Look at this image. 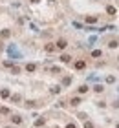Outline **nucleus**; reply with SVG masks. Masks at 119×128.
Masks as SVG:
<instances>
[{
	"label": "nucleus",
	"mask_w": 119,
	"mask_h": 128,
	"mask_svg": "<svg viewBox=\"0 0 119 128\" xmlns=\"http://www.w3.org/2000/svg\"><path fill=\"white\" fill-rule=\"evenodd\" d=\"M7 55H11L13 59H20V57H22V55L18 53V49H17L15 44H9V46H7Z\"/></svg>",
	"instance_id": "f257e3e1"
},
{
	"label": "nucleus",
	"mask_w": 119,
	"mask_h": 128,
	"mask_svg": "<svg viewBox=\"0 0 119 128\" xmlns=\"http://www.w3.org/2000/svg\"><path fill=\"white\" fill-rule=\"evenodd\" d=\"M84 66H86V62H84V61H77V62H75V68H77V70H83Z\"/></svg>",
	"instance_id": "f03ea898"
},
{
	"label": "nucleus",
	"mask_w": 119,
	"mask_h": 128,
	"mask_svg": "<svg viewBox=\"0 0 119 128\" xmlns=\"http://www.w3.org/2000/svg\"><path fill=\"white\" fill-rule=\"evenodd\" d=\"M70 61H71L70 55H61V62H70Z\"/></svg>",
	"instance_id": "7ed1b4c3"
},
{
	"label": "nucleus",
	"mask_w": 119,
	"mask_h": 128,
	"mask_svg": "<svg viewBox=\"0 0 119 128\" xmlns=\"http://www.w3.org/2000/svg\"><path fill=\"white\" fill-rule=\"evenodd\" d=\"M26 70H28V71H35V70H37V66L33 64V62H29L28 66H26Z\"/></svg>",
	"instance_id": "20e7f679"
},
{
	"label": "nucleus",
	"mask_w": 119,
	"mask_h": 128,
	"mask_svg": "<svg viewBox=\"0 0 119 128\" xmlns=\"http://www.w3.org/2000/svg\"><path fill=\"white\" fill-rule=\"evenodd\" d=\"M57 48H59V49H64V48H66V40H59L57 42Z\"/></svg>",
	"instance_id": "39448f33"
},
{
	"label": "nucleus",
	"mask_w": 119,
	"mask_h": 128,
	"mask_svg": "<svg viewBox=\"0 0 119 128\" xmlns=\"http://www.w3.org/2000/svg\"><path fill=\"white\" fill-rule=\"evenodd\" d=\"M11 121H13L15 124H20V123H22V119L18 117V115H15V117H11Z\"/></svg>",
	"instance_id": "423d86ee"
},
{
	"label": "nucleus",
	"mask_w": 119,
	"mask_h": 128,
	"mask_svg": "<svg viewBox=\"0 0 119 128\" xmlns=\"http://www.w3.org/2000/svg\"><path fill=\"white\" fill-rule=\"evenodd\" d=\"M86 22L88 24H93V22H97V17H86Z\"/></svg>",
	"instance_id": "0eeeda50"
},
{
	"label": "nucleus",
	"mask_w": 119,
	"mask_h": 128,
	"mask_svg": "<svg viewBox=\"0 0 119 128\" xmlns=\"http://www.w3.org/2000/svg\"><path fill=\"white\" fill-rule=\"evenodd\" d=\"M9 35H11V31H9V29H4V31L0 33V37H2V39H6V37H9Z\"/></svg>",
	"instance_id": "6e6552de"
},
{
	"label": "nucleus",
	"mask_w": 119,
	"mask_h": 128,
	"mask_svg": "<svg viewBox=\"0 0 119 128\" xmlns=\"http://www.w3.org/2000/svg\"><path fill=\"white\" fill-rule=\"evenodd\" d=\"M106 11H108V15H115V7L108 6V7H106Z\"/></svg>",
	"instance_id": "1a4fd4ad"
},
{
	"label": "nucleus",
	"mask_w": 119,
	"mask_h": 128,
	"mask_svg": "<svg viewBox=\"0 0 119 128\" xmlns=\"http://www.w3.org/2000/svg\"><path fill=\"white\" fill-rule=\"evenodd\" d=\"M0 95H2L4 99H7V97H9V90H2V92H0Z\"/></svg>",
	"instance_id": "9d476101"
},
{
	"label": "nucleus",
	"mask_w": 119,
	"mask_h": 128,
	"mask_svg": "<svg viewBox=\"0 0 119 128\" xmlns=\"http://www.w3.org/2000/svg\"><path fill=\"white\" fill-rule=\"evenodd\" d=\"M79 102H81V99H79V97H73V99H71V104H73V106H77Z\"/></svg>",
	"instance_id": "9b49d317"
},
{
	"label": "nucleus",
	"mask_w": 119,
	"mask_h": 128,
	"mask_svg": "<svg viewBox=\"0 0 119 128\" xmlns=\"http://www.w3.org/2000/svg\"><path fill=\"white\" fill-rule=\"evenodd\" d=\"M92 57H101V51H99V49H93V51H92Z\"/></svg>",
	"instance_id": "f8f14e48"
},
{
	"label": "nucleus",
	"mask_w": 119,
	"mask_h": 128,
	"mask_svg": "<svg viewBox=\"0 0 119 128\" xmlns=\"http://www.w3.org/2000/svg\"><path fill=\"white\" fill-rule=\"evenodd\" d=\"M108 46H110V48H117V46H119V42H117V40H112Z\"/></svg>",
	"instance_id": "ddd939ff"
},
{
	"label": "nucleus",
	"mask_w": 119,
	"mask_h": 128,
	"mask_svg": "<svg viewBox=\"0 0 119 128\" xmlns=\"http://www.w3.org/2000/svg\"><path fill=\"white\" fill-rule=\"evenodd\" d=\"M11 70H13V73H20V68L18 66H11Z\"/></svg>",
	"instance_id": "4468645a"
},
{
	"label": "nucleus",
	"mask_w": 119,
	"mask_h": 128,
	"mask_svg": "<svg viewBox=\"0 0 119 128\" xmlns=\"http://www.w3.org/2000/svg\"><path fill=\"white\" fill-rule=\"evenodd\" d=\"M4 66H6V68H11V66H13V62H11V61H4Z\"/></svg>",
	"instance_id": "2eb2a0df"
},
{
	"label": "nucleus",
	"mask_w": 119,
	"mask_h": 128,
	"mask_svg": "<svg viewBox=\"0 0 119 128\" xmlns=\"http://www.w3.org/2000/svg\"><path fill=\"white\" fill-rule=\"evenodd\" d=\"M44 124V119H39V121H35V126H42Z\"/></svg>",
	"instance_id": "dca6fc26"
},
{
	"label": "nucleus",
	"mask_w": 119,
	"mask_h": 128,
	"mask_svg": "<svg viewBox=\"0 0 119 128\" xmlns=\"http://www.w3.org/2000/svg\"><path fill=\"white\" fill-rule=\"evenodd\" d=\"M59 92H61V88H59V86H55V88H51V93H59Z\"/></svg>",
	"instance_id": "f3484780"
},
{
	"label": "nucleus",
	"mask_w": 119,
	"mask_h": 128,
	"mask_svg": "<svg viewBox=\"0 0 119 128\" xmlns=\"http://www.w3.org/2000/svg\"><path fill=\"white\" fill-rule=\"evenodd\" d=\"M79 92H81V93H84V92H88V86H81V88H79Z\"/></svg>",
	"instance_id": "a211bd4d"
},
{
	"label": "nucleus",
	"mask_w": 119,
	"mask_h": 128,
	"mask_svg": "<svg viewBox=\"0 0 119 128\" xmlns=\"http://www.w3.org/2000/svg\"><path fill=\"white\" fill-rule=\"evenodd\" d=\"M53 49H55V46H51V44H48V46H46V51H53Z\"/></svg>",
	"instance_id": "6ab92c4d"
},
{
	"label": "nucleus",
	"mask_w": 119,
	"mask_h": 128,
	"mask_svg": "<svg viewBox=\"0 0 119 128\" xmlns=\"http://www.w3.org/2000/svg\"><path fill=\"white\" fill-rule=\"evenodd\" d=\"M84 128H93V124L92 123H84Z\"/></svg>",
	"instance_id": "aec40b11"
},
{
	"label": "nucleus",
	"mask_w": 119,
	"mask_h": 128,
	"mask_svg": "<svg viewBox=\"0 0 119 128\" xmlns=\"http://www.w3.org/2000/svg\"><path fill=\"white\" fill-rule=\"evenodd\" d=\"M66 128H75V124H71V123H70V124H68Z\"/></svg>",
	"instance_id": "412c9836"
},
{
	"label": "nucleus",
	"mask_w": 119,
	"mask_h": 128,
	"mask_svg": "<svg viewBox=\"0 0 119 128\" xmlns=\"http://www.w3.org/2000/svg\"><path fill=\"white\" fill-rule=\"evenodd\" d=\"M6 128H13V126H6Z\"/></svg>",
	"instance_id": "4be33fe9"
},
{
	"label": "nucleus",
	"mask_w": 119,
	"mask_h": 128,
	"mask_svg": "<svg viewBox=\"0 0 119 128\" xmlns=\"http://www.w3.org/2000/svg\"><path fill=\"white\" fill-rule=\"evenodd\" d=\"M117 61H119V57H117Z\"/></svg>",
	"instance_id": "5701e85b"
},
{
	"label": "nucleus",
	"mask_w": 119,
	"mask_h": 128,
	"mask_svg": "<svg viewBox=\"0 0 119 128\" xmlns=\"http://www.w3.org/2000/svg\"><path fill=\"white\" fill-rule=\"evenodd\" d=\"M117 128H119V124H117Z\"/></svg>",
	"instance_id": "b1692460"
}]
</instances>
